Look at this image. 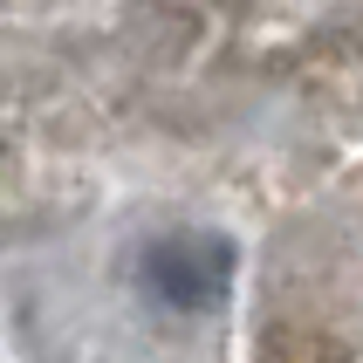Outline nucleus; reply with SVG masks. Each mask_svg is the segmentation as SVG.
Returning <instances> with one entry per match:
<instances>
[{"mask_svg":"<svg viewBox=\"0 0 363 363\" xmlns=\"http://www.w3.org/2000/svg\"><path fill=\"white\" fill-rule=\"evenodd\" d=\"M138 281L172 308H213L233 281V247L213 233H164L138 254Z\"/></svg>","mask_w":363,"mask_h":363,"instance_id":"1","label":"nucleus"}]
</instances>
